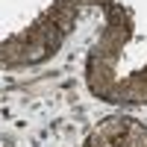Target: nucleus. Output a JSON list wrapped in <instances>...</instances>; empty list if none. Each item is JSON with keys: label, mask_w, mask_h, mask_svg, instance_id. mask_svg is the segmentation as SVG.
I'll return each mask as SVG.
<instances>
[{"label": "nucleus", "mask_w": 147, "mask_h": 147, "mask_svg": "<svg viewBox=\"0 0 147 147\" xmlns=\"http://www.w3.org/2000/svg\"><path fill=\"white\" fill-rule=\"evenodd\" d=\"M85 147H147V129L132 118H109L91 132Z\"/></svg>", "instance_id": "nucleus-1"}]
</instances>
